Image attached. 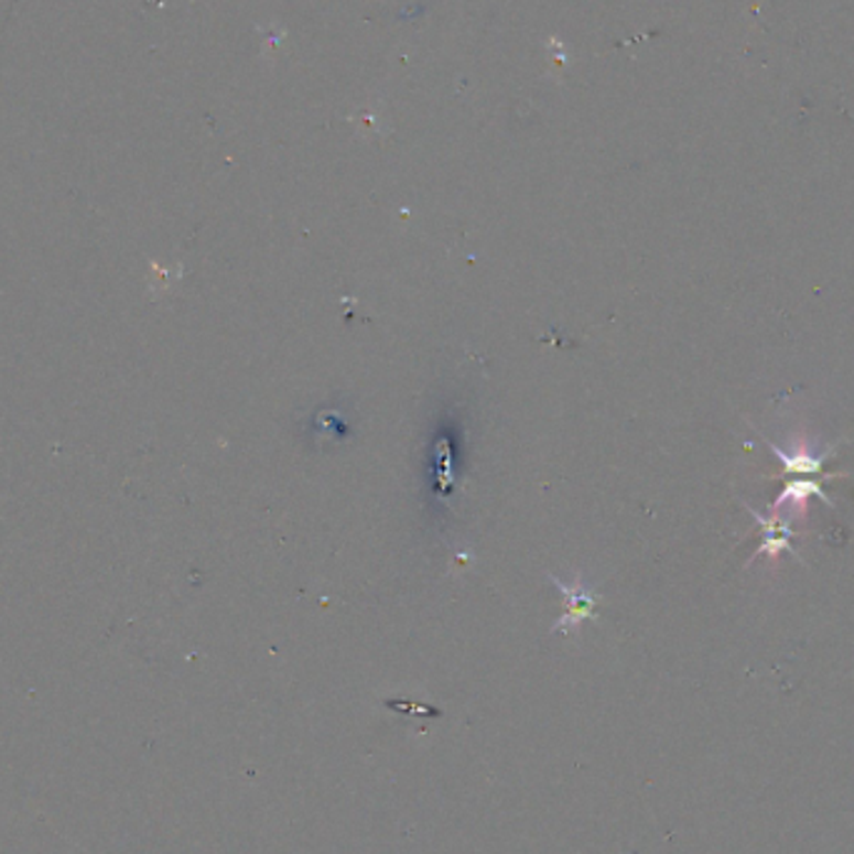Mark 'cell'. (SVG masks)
<instances>
[{
    "mask_svg": "<svg viewBox=\"0 0 854 854\" xmlns=\"http://www.w3.org/2000/svg\"><path fill=\"white\" fill-rule=\"evenodd\" d=\"M550 580L555 582L562 597H565V613H562V617L558 619L555 633H565V635L577 633L582 623H587V619L595 617L597 603H599L597 593L593 587L582 582V575H575L567 582L558 580L555 575H552Z\"/></svg>",
    "mask_w": 854,
    "mask_h": 854,
    "instance_id": "1",
    "label": "cell"
}]
</instances>
